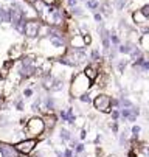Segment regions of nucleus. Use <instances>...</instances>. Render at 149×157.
Masks as SVG:
<instances>
[{
  "label": "nucleus",
  "instance_id": "c756f323",
  "mask_svg": "<svg viewBox=\"0 0 149 157\" xmlns=\"http://www.w3.org/2000/svg\"><path fill=\"white\" fill-rule=\"evenodd\" d=\"M110 128H112V131H114V132H118V129H120V126H118V121H114V123L110 124Z\"/></svg>",
  "mask_w": 149,
  "mask_h": 157
},
{
  "label": "nucleus",
  "instance_id": "393cba45",
  "mask_svg": "<svg viewBox=\"0 0 149 157\" xmlns=\"http://www.w3.org/2000/svg\"><path fill=\"white\" fill-rule=\"evenodd\" d=\"M140 10H141V13H143V14H144V16L149 19V3H144V5H141V8H140Z\"/></svg>",
  "mask_w": 149,
  "mask_h": 157
},
{
  "label": "nucleus",
  "instance_id": "6ab92c4d",
  "mask_svg": "<svg viewBox=\"0 0 149 157\" xmlns=\"http://www.w3.org/2000/svg\"><path fill=\"white\" fill-rule=\"evenodd\" d=\"M69 13H70L72 17H84V10L79 8V6H73V8H70Z\"/></svg>",
  "mask_w": 149,
  "mask_h": 157
},
{
  "label": "nucleus",
  "instance_id": "4468645a",
  "mask_svg": "<svg viewBox=\"0 0 149 157\" xmlns=\"http://www.w3.org/2000/svg\"><path fill=\"white\" fill-rule=\"evenodd\" d=\"M86 6H87V10L92 11V14H93V13H96V11L99 10L101 2H99V0H86Z\"/></svg>",
  "mask_w": 149,
  "mask_h": 157
},
{
  "label": "nucleus",
  "instance_id": "dca6fc26",
  "mask_svg": "<svg viewBox=\"0 0 149 157\" xmlns=\"http://www.w3.org/2000/svg\"><path fill=\"white\" fill-rule=\"evenodd\" d=\"M110 42H112L114 47H118L120 44H121V37H120V34H118L117 30H112L110 31Z\"/></svg>",
  "mask_w": 149,
  "mask_h": 157
},
{
  "label": "nucleus",
  "instance_id": "f8f14e48",
  "mask_svg": "<svg viewBox=\"0 0 149 157\" xmlns=\"http://www.w3.org/2000/svg\"><path fill=\"white\" fill-rule=\"evenodd\" d=\"M106 3L109 6H112L115 11H123L127 5H129V0H106Z\"/></svg>",
  "mask_w": 149,
  "mask_h": 157
},
{
  "label": "nucleus",
  "instance_id": "cd10ccee",
  "mask_svg": "<svg viewBox=\"0 0 149 157\" xmlns=\"http://www.w3.org/2000/svg\"><path fill=\"white\" fill-rule=\"evenodd\" d=\"M86 137H87V131L86 129H81L79 131V140H86Z\"/></svg>",
  "mask_w": 149,
  "mask_h": 157
},
{
  "label": "nucleus",
  "instance_id": "5701e85b",
  "mask_svg": "<svg viewBox=\"0 0 149 157\" xmlns=\"http://www.w3.org/2000/svg\"><path fill=\"white\" fill-rule=\"evenodd\" d=\"M132 137H138V134L141 132V128L138 126V124H135V126H132Z\"/></svg>",
  "mask_w": 149,
  "mask_h": 157
},
{
  "label": "nucleus",
  "instance_id": "9d476101",
  "mask_svg": "<svg viewBox=\"0 0 149 157\" xmlns=\"http://www.w3.org/2000/svg\"><path fill=\"white\" fill-rule=\"evenodd\" d=\"M131 19H132V22L140 28V27H143V25H146V24H149V19L141 13V10H135V11H132V14H131Z\"/></svg>",
  "mask_w": 149,
  "mask_h": 157
},
{
  "label": "nucleus",
  "instance_id": "412c9836",
  "mask_svg": "<svg viewBox=\"0 0 149 157\" xmlns=\"http://www.w3.org/2000/svg\"><path fill=\"white\" fill-rule=\"evenodd\" d=\"M24 98H31L33 95H34V89L30 86V87H27V89H24Z\"/></svg>",
  "mask_w": 149,
  "mask_h": 157
},
{
  "label": "nucleus",
  "instance_id": "2eb2a0df",
  "mask_svg": "<svg viewBox=\"0 0 149 157\" xmlns=\"http://www.w3.org/2000/svg\"><path fill=\"white\" fill-rule=\"evenodd\" d=\"M138 44H140V47L143 48L144 53H149V34H141Z\"/></svg>",
  "mask_w": 149,
  "mask_h": 157
},
{
  "label": "nucleus",
  "instance_id": "20e7f679",
  "mask_svg": "<svg viewBox=\"0 0 149 157\" xmlns=\"http://www.w3.org/2000/svg\"><path fill=\"white\" fill-rule=\"evenodd\" d=\"M42 20L40 19H28L24 27V36L28 40H37L39 39V31H40Z\"/></svg>",
  "mask_w": 149,
  "mask_h": 157
},
{
  "label": "nucleus",
  "instance_id": "39448f33",
  "mask_svg": "<svg viewBox=\"0 0 149 157\" xmlns=\"http://www.w3.org/2000/svg\"><path fill=\"white\" fill-rule=\"evenodd\" d=\"M14 146H16V149H17L19 154L30 155L36 149V146H37V139H28V137H25L22 140H19Z\"/></svg>",
  "mask_w": 149,
  "mask_h": 157
},
{
  "label": "nucleus",
  "instance_id": "f257e3e1",
  "mask_svg": "<svg viewBox=\"0 0 149 157\" xmlns=\"http://www.w3.org/2000/svg\"><path fill=\"white\" fill-rule=\"evenodd\" d=\"M93 81L90 78H87V75L84 73L82 70L81 72H76L70 81V87H69V95L72 100H78L81 95L90 92L92 89V84Z\"/></svg>",
  "mask_w": 149,
  "mask_h": 157
},
{
  "label": "nucleus",
  "instance_id": "2f4dec72",
  "mask_svg": "<svg viewBox=\"0 0 149 157\" xmlns=\"http://www.w3.org/2000/svg\"><path fill=\"white\" fill-rule=\"evenodd\" d=\"M143 148H144V151H146V154H147V155H149V145H144V146H143Z\"/></svg>",
  "mask_w": 149,
  "mask_h": 157
},
{
  "label": "nucleus",
  "instance_id": "bb28decb",
  "mask_svg": "<svg viewBox=\"0 0 149 157\" xmlns=\"http://www.w3.org/2000/svg\"><path fill=\"white\" fill-rule=\"evenodd\" d=\"M84 40H86V44H87V47L92 44V34L90 33H87V34H84Z\"/></svg>",
  "mask_w": 149,
  "mask_h": 157
},
{
  "label": "nucleus",
  "instance_id": "9b49d317",
  "mask_svg": "<svg viewBox=\"0 0 149 157\" xmlns=\"http://www.w3.org/2000/svg\"><path fill=\"white\" fill-rule=\"evenodd\" d=\"M44 123H45V131H53L58 123L56 114H44Z\"/></svg>",
  "mask_w": 149,
  "mask_h": 157
},
{
  "label": "nucleus",
  "instance_id": "473e14b6",
  "mask_svg": "<svg viewBox=\"0 0 149 157\" xmlns=\"http://www.w3.org/2000/svg\"><path fill=\"white\" fill-rule=\"evenodd\" d=\"M2 98H3V94H2V92H0V101H2Z\"/></svg>",
  "mask_w": 149,
  "mask_h": 157
},
{
  "label": "nucleus",
  "instance_id": "f3484780",
  "mask_svg": "<svg viewBox=\"0 0 149 157\" xmlns=\"http://www.w3.org/2000/svg\"><path fill=\"white\" fill-rule=\"evenodd\" d=\"M61 140L62 142H65V143H70V140H72V132L69 131V129H65V128H62L61 129Z\"/></svg>",
  "mask_w": 149,
  "mask_h": 157
},
{
  "label": "nucleus",
  "instance_id": "ddd939ff",
  "mask_svg": "<svg viewBox=\"0 0 149 157\" xmlns=\"http://www.w3.org/2000/svg\"><path fill=\"white\" fill-rule=\"evenodd\" d=\"M127 67H131V59H127V58H121V59H118V62H117V65H115V70H117V73H124L126 72V69Z\"/></svg>",
  "mask_w": 149,
  "mask_h": 157
},
{
  "label": "nucleus",
  "instance_id": "6e6552de",
  "mask_svg": "<svg viewBox=\"0 0 149 157\" xmlns=\"http://www.w3.org/2000/svg\"><path fill=\"white\" fill-rule=\"evenodd\" d=\"M99 65L101 64H95V62H89L86 67H84V73L87 75V78H90L92 81H95L98 76H99V73H101V69H99Z\"/></svg>",
  "mask_w": 149,
  "mask_h": 157
},
{
  "label": "nucleus",
  "instance_id": "423d86ee",
  "mask_svg": "<svg viewBox=\"0 0 149 157\" xmlns=\"http://www.w3.org/2000/svg\"><path fill=\"white\" fill-rule=\"evenodd\" d=\"M69 47H72V48H76V50H86L87 48V44H86V40H84V34H73V36H70V39H69Z\"/></svg>",
  "mask_w": 149,
  "mask_h": 157
},
{
  "label": "nucleus",
  "instance_id": "b1692460",
  "mask_svg": "<svg viewBox=\"0 0 149 157\" xmlns=\"http://www.w3.org/2000/svg\"><path fill=\"white\" fill-rule=\"evenodd\" d=\"M75 151H76L78 154H82L84 151H86V145H84V143H78V145L75 146Z\"/></svg>",
  "mask_w": 149,
  "mask_h": 157
},
{
  "label": "nucleus",
  "instance_id": "c85d7f7f",
  "mask_svg": "<svg viewBox=\"0 0 149 157\" xmlns=\"http://www.w3.org/2000/svg\"><path fill=\"white\" fill-rule=\"evenodd\" d=\"M42 2H44L45 5H59V0H42Z\"/></svg>",
  "mask_w": 149,
  "mask_h": 157
},
{
  "label": "nucleus",
  "instance_id": "7ed1b4c3",
  "mask_svg": "<svg viewBox=\"0 0 149 157\" xmlns=\"http://www.w3.org/2000/svg\"><path fill=\"white\" fill-rule=\"evenodd\" d=\"M93 107L98 112H104V114H110L114 109V98L109 94L101 92L99 95H96L93 98Z\"/></svg>",
  "mask_w": 149,
  "mask_h": 157
},
{
  "label": "nucleus",
  "instance_id": "aec40b11",
  "mask_svg": "<svg viewBox=\"0 0 149 157\" xmlns=\"http://www.w3.org/2000/svg\"><path fill=\"white\" fill-rule=\"evenodd\" d=\"M14 107H16V110H19V112L25 110V103H24V98H17V100L14 101Z\"/></svg>",
  "mask_w": 149,
  "mask_h": 157
},
{
  "label": "nucleus",
  "instance_id": "4be33fe9",
  "mask_svg": "<svg viewBox=\"0 0 149 157\" xmlns=\"http://www.w3.org/2000/svg\"><path fill=\"white\" fill-rule=\"evenodd\" d=\"M102 19H104V16L99 13V11H96V13H93V20L96 22V24H102Z\"/></svg>",
  "mask_w": 149,
  "mask_h": 157
},
{
  "label": "nucleus",
  "instance_id": "0eeeda50",
  "mask_svg": "<svg viewBox=\"0 0 149 157\" xmlns=\"http://www.w3.org/2000/svg\"><path fill=\"white\" fill-rule=\"evenodd\" d=\"M25 45H22V44H16V45H13L9 50H8V58L13 59V61H17V59H22L25 56Z\"/></svg>",
  "mask_w": 149,
  "mask_h": 157
},
{
  "label": "nucleus",
  "instance_id": "a211bd4d",
  "mask_svg": "<svg viewBox=\"0 0 149 157\" xmlns=\"http://www.w3.org/2000/svg\"><path fill=\"white\" fill-rule=\"evenodd\" d=\"M78 101H79V103H84V104H93V97L90 95V92H87V94L81 95V97L78 98Z\"/></svg>",
  "mask_w": 149,
  "mask_h": 157
},
{
  "label": "nucleus",
  "instance_id": "7c9ffc66",
  "mask_svg": "<svg viewBox=\"0 0 149 157\" xmlns=\"http://www.w3.org/2000/svg\"><path fill=\"white\" fill-rule=\"evenodd\" d=\"M24 2H25V3H30V5H34L37 0H24Z\"/></svg>",
  "mask_w": 149,
  "mask_h": 157
},
{
  "label": "nucleus",
  "instance_id": "f03ea898",
  "mask_svg": "<svg viewBox=\"0 0 149 157\" xmlns=\"http://www.w3.org/2000/svg\"><path fill=\"white\" fill-rule=\"evenodd\" d=\"M25 137L28 139H40L42 137V134L45 132V123H44V118H40V117H33L27 121L25 128Z\"/></svg>",
  "mask_w": 149,
  "mask_h": 157
},
{
  "label": "nucleus",
  "instance_id": "a878e982",
  "mask_svg": "<svg viewBox=\"0 0 149 157\" xmlns=\"http://www.w3.org/2000/svg\"><path fill=\"white\" fill-rule=\"evenodd\" d=\"M65 3L69 8H73V6H78V0H65Z\"/></svg>",
  "mask_w": 149,
  "mask_h": 157
},
{
  "label": "nucleus",
  "instance_id": "1a4fd4ad",
  "mask_svg": "<svg viewBox=\"0 0 149 157\" xmlns=\"http://www.w3.org/2000/svg\"><path fill=\"white\" fill-rule=\"evenodd\" d=\"M0 152H2V157H17L19 155L16 146L6 142H0Z\"/></svg>",
  "mask_w": 149,
  "mask_h": 157
}]
</instances>
